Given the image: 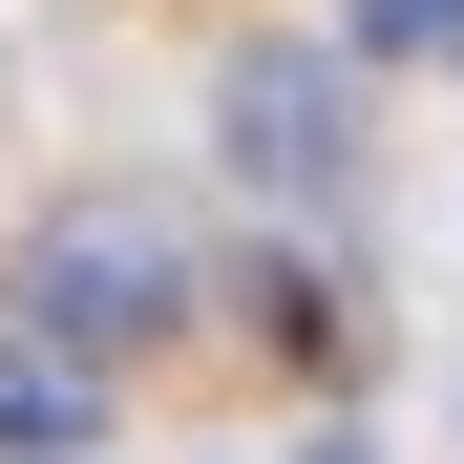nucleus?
Returning <instances> with one entry per match:
<instances>
[{
  "label": "nucleus",
  "instance_id": "nucleus-1",
  "mask_svg": "<svg viewBox=\"0 0 464 464\" xmlns=\"http://www.w3.org/2000/svg\"><path fill=\"white\" fill-rule=\"evenodd\" d=\"M22 295H43V338H85V359H127V338H169V317H190V232L106 190V211H63L43 254H22Z\"/></svg>",
  "mask_w": 464,
  "mask_h": 464
},
{
  "label": "nucleus",
  "instance_id": "nucleus-2",
  "mask_svg": "<svg viewBox=\"0 0 464 464\" xmlns=\"http://www.w3.org/2000/svg\"><path fill=\"white\" fill-rule=\"evenodd\" d=\"M338 106H359V63H338V43H254L211 127H232V169H254L275 211H317V190L359 169V127H338Z\"/></svg>",
  "mask_w": 464,
  "mask_h": 464
},
{
  "label": "nucleus",
  "instance_id": "nucleus-3",
  "mask_svg": "<svg viewBox=\"0 0 464 464\" xmlns=\"http://www.w3.org/2000/svg\"><path fill=\"white\" fill-rule=\"evenodd\" d=\"M85 422H106L85 338H0V464H85Z\"/></svg>",
  "mask_w": 464,
  "mask_h": 464
},
{
  "label": "nucleus",
  "instance_id": "nucleus-4",
  "mask_svg": "<svg viewBox=\"0 0 464 464\" xmlns=\"http://www.w3.org/2000/svg\"><path fill=\"white\" fill-rule=\"evenodd\" d=\"M359 63H464V0H359Z\"/></svg>",
  "mask_w": 464,
  "mask_h": 464
}]
</instances>
